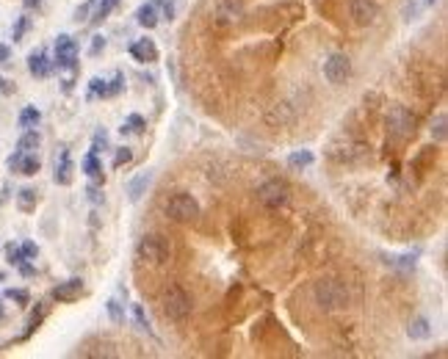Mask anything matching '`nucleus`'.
Wrapping results in <instances>:
<instances>
[{
  "mask_svg": "<svg viewBox=\"0 0 448 359\" xmlns=\"http://www.w3.org/2000/svg\"><path fill=\"white\" fill-rule=\"evenodd\" d=\"M313 296H315V304L321 310H327V312L343 310L349 304V290L338 280H318L315 287H313Z\"/></svg>",
  "mask_w": 448,
  "mask_h": 359,
  "instance_id": "f257e3e1",
  "label": "nucleus"
},
{
  "mask_svg": "<svg viewBox=\"0 0 448 359\" xmlns=\"http://www.w3.org/2000/svg\"><path fill=\"white\" fill-rule=\"evenodd\" d=\"M191 296L183 290L180 285H172L166 287V293H163V315L169 318V321H174V323H183V321H188V315H191Z\"/></svg>",
  "mask_w": 448,
  "mask_h": 359,
  "instance_id": "f03ea898",
  "label": "nucleus"
},
{
  "mask_svg": "<svg viewBox=\"0 0 448 359\" xmlns=\"http://www.w3.org/2000/svg\"><path fill=\"white\" fill-rule=\"evenodd\" d=\"M172 249L166 243L163 235H144L139 243H136V260L139 263H147V266H163L169 260Z\"/></svg>",
  "mask_w": 448,
  "mask_h": 359,
  "instance_id": "7ed1b4c3",
  "label": "nucleus"
},
{
  "mask_svg": "<svg viewBox=\"0 0 448 359\" xmlns=\"http://www.w3.org/2000/svg\"><path fill=\"white\" fill-rule=\"evenodd\" d=\"M163 213L169 215L172 221H180V224H188V221H194L197 215H200V202L191 197V194H174V197H169L166 199V205H163Z\"/></svg>",
  "mask_w": 448,
  "mask_h": 359,
  "instance_id": "20e7f679",
  "label": "nucleus"
},
{
  "mask_svg": "<svg viewBox=\"0 0 448 359\" xmlns=\"http://www.w3.org/2000/svg\"><path fill=\"white\" fill-rule=\"evenodd\" d=\"M387 133L398 142H407L415 133V116L404 105H393L387 111Z\"/></svg>",
  "mask_w": 448,
  "mask_h": 359,
  "instance_id": "39448f33",
  "label": "nucleus"
},
{
  "mask_svg": "<svg viewBox=\"0 0 448 359\" xmlns=\"http://www.w3.org/2000/svg\"><path fill=\"white\" fill-rule=\"evenodd\" d=\"M257 199H260V205H266V208H283V205H288V199H291V188H288L285 180H266V183L257 188Z\"/></svg>",
  "mask_w": 448,
  "mask_h": 359,
  "instance_id": "423d86ee",
  "label": "nucleus"
},
{
  "mask_svg": "<svg viewBox=\"0 0 448 359\" xmlns=\"http://www.w3.org/2000/svg\"><path fill=\"white\" fill-rule=\"evenodd\" d=\"M349 75H352V61H349V56H343V53H332V56L324 61V77H327L329 83L341 86V83H346V80H349Z\"/></svg>",
  "mask_w": 448,
  "mask_h": 359,
  "instance_id": "0eeeda50",
  "label": "nucleus"
},
{
  "mask_svg": "<svg viewBox=\"0 0 448 359\" xmlns=\"http://www.w3.org/2000/svg\"><path fill=\"white\" fill-rule=\"evenodd\" d=\"M56 64L61 70H75V64H77V45H75L73 36H67V33H61L56 39Z\"/></svg>",
  "mask_w": 448,
  "mask_h": 359,
  "instance_id": "6e6552de",
  "label": "nucleus"
},
{
  "mask_svg": "<svg viewBox=\"0 0 448 359\" xmlns=\"http://www.w3.org/2000/svg\"><path fill=\"white\" fill-rule=\"evenodd\" d=\"M349 14L357 25H373L379 17V0H352Z\"/></svg>",
  "mask_w": 448,
  "mask_h": 359,
  "instance_id": "1a4fd4ad",
  "label": "nucleus"
},
{
  "mask_svg": "<svg viewBox=\"0 0 448 359\" xmlns=\"http://www.w3.org/2000/svg\"><path fill=\"white\" fill-rule=\"evenodd\" d=\"M8 169L11 171H17V174H25V177H33L36 171H39V158L33 155V152H14L11 158H8Z\"/></svg>",
  "mask_w": 448,
  "mask_h": 359,
  "instance_id": "9d476101",
  "label": "nucleus"
},
{
  "mask_svg": "<svg viewBox=\"0 0 448 359\" xmlns=\"http://www.w3.org/2000/svg\"><path fill=\"white\" fill-rule=\"evenodd\" d=\"M130 56L139 64H152V61H158V45L152 39H136L130 45Z\"/></svg>",
  "mask_w": 448,
  "mask_h": 359,
  "instance_id": "9b49d317",
  "label": "nucleus"
},
{
  "mask_svg": "<svg viewBox=\"0 0 448 359\" xmlns=\"http://www.w3.org/2000/svg\"><path fill=\"white\" fill-rule=\"evenodd\" d=\"M80 293H83V280L80 277H73V280L61 282L59 287H53V298L61 301V304H70L75 298H80Z\"/></svg>",
  "mask_w": 448,
  "mask_h": 359,
  "instance_id": "f8f14e48",
  "label": "nucleus"
},
{
  "mask_svg": "<svg viewBox=\"0 0 448 359\" xmlns=\"http://www.w3.org/2000/svg\"><path fill=\"white\" fill-rule=\"evenodd\" d=\"M136 22H139L142 28L152 31V28L160 22V3H158V0H149V3H144V6H139V11H136Z\"/></svg>",
  "mask_w": 448,
  "mask_h": 359,
  "instance_id": "ddd939ff",
  "label": "nucleus"
},
{
  "mask_svg": "<svg viewBox=\"0 0 448 359\" xmlns=\"http://www.w3.org/2000/svg\"><path fill=\"white\" fill-rule=\"evenodd\" d=\"M152 177H155V174L147 169V171H139V174L128 183V199H130V202H139V199L147 194V188L152 185Z\"/></svg>",
  "mask_w": 448,
  "mask_h": 359,
  "instance_id": "4468645a",
  "label": "nucleus"
},
{
  "mask_svg": "<svg viewBox=\"0 0 448 359\" xmlns=\"http://www.w3.org/2000/svg\"><path fill=\"white\" fill-rule=\"evenodd\" d=\"M238 20H241V3H235V0H222V3L216 6V22L232 25V22H238Z\"/></svg>",
  "mask_w": 448,
  "mask_h": 359,
  "instance_id": "2eb2a0df",
  "label": "nucleus"
},
{
  "mask_svg": "<svg viewBox=\"0 0 448 359\" xmlns=\"http://www.w3.org/2000/svg\"><path fill=\"white\" fill-rule=\"evenodd\" d=\"M28 70H31L33 77H47L50 70H53V64H50L47 53H45V50H39V53H31V56H28Z\"/></svg>",
  "mask_w": 448,
  "mask_h": 359,
  "instance_id": "dca6fc26",
  "label": "nucleus"
},
{
  "mask_svg": "<svg viewBox=\"0 0 448 359\" xmlns=\"http://www.w3.org/2000/svg\"><path fill=\"white\" fill-rule=\"evenodd\" d=\"M83 174L89 177V180H94V183H105V174H103V163H100V158H97V152H89L86 158H83Z\"/></svg>",
  "mask_w": 448,
  "mask_h": 359,
  "instance_id": "f3484780",
  "label": "nucleus"
},
{
  "mask_svg": "<svg viewBox=\"0 0 448 359\" xmlns=\"http://www.w3.org/2000/svg\"><path fill=\"white\" fill-rule=\"evenodd\" d=\"M53 180H56L59 185H70V183H73V160H70V152H67V149H64L61 158L56 160V174H53Z\"/></svg>",
  "mask_w": 448,
  "mask_h": 359,
  "instance_id": "a211bd4d",
  "label": "nucleus"
},
{
  "mask_svg": "<svg viewBox=\"0 0 448 359\" xmlns=\"http://www.w3.org/2000/svg\"><path fill=\"white\" fill-rule=\"evenodd\" d=\"M429 335H432V326H429L426 318H415V321L407 326V337H410V340H429Z\"/></svg>",
  "mask_w": 448,
  "mask_h": 359,
  "instance_id": "6ab92c4d",
  "label": "nucleus"
},
{
  "mask_svg": "<svg viewBox=\"0 0 448 359\" xmlns=\"http://www.w3.org/2000/svg\"><path fill=\"white\" fill-rule=\"evenodd\" d=\"M313 160H315V155H313L310 149H297V152L288 155V166H291L294 171H301V169L313 166Z\"/></svg>",
  "mask_w": 448,
  "mask_h": 359,
  "instance_id": "aec40b11",
  "label": "nucleus"
},
{
  "mask_svg": "<svg viewBox=\"0 0 448 359\" xmlns=\"http://www.w3.org/2000/svg\"><path fill=\"white\" fill-rule=\"evenodd\" d=\"M36 202H39V197H36L33 188H20V191H17V208H20L22 213H31V211L36 208Z\"/></svg>",
  "mask_w": 448,
  "mask_h": 359,
  "instance_id": "412c9836",
  "label": "nucleus"
},
{
  "mask_svg": "<svg viewBox=\"0 0 448 359\" xmlns=\"http://www.w3.org/2000/svg\"><path fill=\"white\" fill-rule=\"evenodd\" d=\"M119 130H122V136H125V133H136V136H142V133L147 130V119H144L142 114H130Z\"/></svg>",
  "mask_w": 448,
  "mask_h": 359,
  "instance_id": "4be33fe9",
  "label": "nucleus"
},
{
  "mask_svg": "<svg viewBox=\"0 0 448 359\" xmlns=\"http://www.w3.org/2000/svg\"><path fill=\"white\" fill-rule=\"evenodd\" d=\"M39 122H42V114H39V108L28 105V108H22V111H20V128H25V130H33Z\"/></svg>",
  "mask_w": 448,
  "mask_h": 359,
  "instance_id": "5701e85b",
  "label": "nucleus"
},
{
  "mask_svg": "<svg viewBox=\"0 0 448 359\" xmlns=\"http://www.w3.org/2000/svg\"><path fill=\"white\" fill-rule=\"evenodd\" d=\"M117 6H119V0H100V3H94L91 22H94V25H100V22H103V20H105V17H108V14H111Z\"/></svg>",
  "mask_w": 448,
  "mask_h": 359,
  "instance_id": "b1692460",
  "label": "nucleus"
},
{
  "mask_svg": "<svg viewBox=\"0 0 448 359\" xmlns=\"http://www.w3.org/2000/svg\"><path fill=\"white\" fill-rule=\"evenodd\" d=\"M39 144H42V139H39L36 130H25V133L20 136V142H17V149H20V152H33V149H39Z\"/></svg>",
  "mask_w": 448,
  "mask_h": 359,
  "instance_id": "393cba45",
  "label": "nucleus"
},
{
  "mask_svg": "<svg viewBox=\"0 0 448 359\" xmlns=\"http://www.w3.org/2000/svg\"><path fill=\"white\" fill-rule=\"evenodd\" d=\"M45 315H47V304H39V307L31 312V321H28V329H25V335H22V337H31V335L39 329V323L45 321Z\"/></svg>",
  "mask_w": 448,
  "mask_h": 359,
  "instance_id": "a878e982",
  "label": "nucleus"
},
{
  "mask_svg": "<svg viewBox=\"0 0 448 359\" xmlns=\"http://www.w3.org/2000/svg\"><path fill=\"white\" fill-rule=\"evenodd\" d=\"M105 310H108V318H111L114 323H122V321H125V304H122L119 298H108V301H105Z\"/></svg>",
  "mask_w": 448,
  "mask_h": 359,
  "instance_id": "bb28decb",
  "label": "nucleus"
},
{
  "mask_svg": "<svg viewBox=\"0 0 448 359\" xmlns=\"http://www.w3.org/2000/svg\"><path fill=\"white\" fill-rule=\"evenodd\" d=\"M3 296H6L8 301L20 304V307H28V304H31V293H28V290H22V287H8Z\"/></svg>",
  "mask_w": 448,
  "mask_h": 359,
  "instance_id": "cd10ccee",
  "label": "nucleus"
},
{
  "mask_svg": "<svg viewBox=\"0 0 448 359\" xmlns=\"http://www.w3.org/2000/svg\"><path fill=\"white\" fill-rule=\"evenodd\" d=\"M446 125H448V119H446V114H440L435 122H432V139L438 144H443L448 139V130H446Z\"/></svg>",
  "mask_w": 448,
  "mask_h": 359,
  "instance_id": "c85d7f7f",
  "label": "nucleus"
},
{
  "mask_svg": "<svg viewBox=\"0 0 448 359\" xmlns=\"http://www.w3.org/2000/svg\"><path fill=\"white\" fill-rule=\"evenodd\" d=\"M22 260H25L22 249H20L17 243H6V263H8V266H20Z\"/></svg>",
  "mask_w": 448,
  "mask_h": 359,
  "instance_id": "c756f323",
  "label": "nucleus"
},
{
  "mask_svg": "<svg viewBox=\"0 0 448 359\" xmlns=\"http://www.w3.org/2000/svg\"><path fill=\"white\" fill-rule=\"evenodd\" d=\"M122 89H125V75H119V72H117V75H114V80H108V83H105V97H117Z\"/></svg>",
  "mask_w": 448,
  "mask_h": 359,
  "instance_id": "7c9ffc66",
  "label": "nucleus"
},
{
  "mask_svg": "<svg viewBox=\"0 0 448 359\" xmlns=\"http://www.w3.org/2000/svg\"><path fill=\"white\" fill-rule=\"evenodd\" d=\"M133 318H136V326H139L142 332L152 335V326H149V321H147V315H144V307H142V304H133Z\"/></svg>",
  "mask_w": 448,
  "mask_h": 359,
  "instance_id": "2f4dec72",
  "label": "nucleus"
},
{
  "mask_svg": "<svg viewBox=\"0 0 448 359\" xmlns=\"http://www.w3.org/2000/svg\"><path fill=\"white\" fill-rule=\"evenodd\" d=\"M133 160V149L130 146H122V149H117V155H114V169H122V166H128Z\"/></svg>",
  "mask_w": 448,
  "mask_h": 359,
  "instance_id": "473e14b6",
  "label": "nucleus"
},
{
  "mask_svg": "<svg viewBox=\"0 0 448 359\" xmlns=\"http://www.w3.org/2000/svg\"><path fill=\"white\" fill-rule=\"evenodd\" d=\"M105 83L108 80H103V77H91L89 80V97H105Z\"/></svg>",
  "mask_w": 448,
  "mask_h": 359,
  "instance_id": "72a5a7b5",
  "label": "nucleus"
},
{
  "mask_svg": "<svg viewBox=\"0 0 448 359\" xmlns=\"http://www.w3.org/2000/svg\"><path fill=\"white\" fill-rule=\"evenodd\" d=\"M91 11H94V0H86L83 6L75 8V20H77V22H86V20H91Z\"/></svg>",
  "mask_w": 448,
  "mask_h": 359,
  "instance_id": "f704fd0d",
  "label": "nucleus"
},
{
  "mask_svg": "<svg viewBox=\"0 0 448 359\" xmlns=\"http://www.w3.org/2000/svg\"><path fill=\"white\" fill-rule=\"evenodd\" d=\"M108 149V136H105V130H97L94 133V139H91V152H105Z\"/></svg>",
  "mask_w": 448,
  "mask_h": 359,
  "instance_id": "c9c22d12",
  "label": "nucleus"
},
{
  "mask_svg": "<svg viewBox=\"0 0 448 359\" xmlns=\"http://www.w3.org/2000/svg\"><path fill=\"white\" fill-rule=\"evenodd\" d=\"M20 249H22V254H25V260H33V257L39 254V246H36L33 240H25V243H22Z\"/></svg>",
  "mask_w": 448,
  "mask_h": 359,
  "instance_id": "e433bc0d",
  "label": "nucleus"
},
{
  "mask_svg": "<svg viewBox=\"0 0 448 359\" xmlns=\"http://www.w3.org/2000/svg\"><path fill=\"white\" fill-rule=\"evenodd\" d=\"M418 14H421V6H418V3H407V8H404V20H407V22H412V20H418Z\"/></svg>",
  "mask_w": 448,
  "mask_h": 359,
  "instance_id": "4c0bfd02",
  "label": "nucleus"
},
{
  "mask_svg": "<svg viewBox=\"0 0 448 359\" xmlns=\"http://www.w3.org/2000/svg\"><path fill=\"white\" fill-rule=\"evenodd\" d=\"M25 28H28V17H20V22H17V28H14V42H20V39H22Z\"/></svg>",
  "mask_w": 448,
  "mask_h": 359,
  "instance_id": "58836bf2",
  "label": "nucleus"
},
{
  "mask_svg": "<svg viewBox=\"0 0 448 359\" xmlns=\"http://www.w3.org/2000/svg\"><path fill=\"white\" fill-rule=\"evenodd\" d=\"M86 194H89V202H94V205H100V202H103V194H100V188H97V185H89V188H86Z\"/></svg>",
  "mask_w": 448,
  "mask_h": 359,
  "instance_id": "ea45409f",
  "label": "nucleus"
},
{
  "mask_svg": "<svg viewBox=\"0 0 448 359\" xmlns=\"http://www.w3.org/2000/svg\"><path fill=\"white\" fill-rule=\"evenodd\" d=\"M103 47H105V36H94V42H91V56H97Z\"/></svg>",
  "mask_w": 448,
  "mask_h": 359,
  "instance_id": "a19ab883",
  "label": "nucleus"
},
{
  "mask_svg": "<svg viewBox=\"0 0 448 359\" xmlns=\"http://www.w3.org/2000/svg\"><path fill=\"white\" fill-rule=\"evenodd\" d=\"M17 268H20V274H22V277H33V274H36V268H33V266H28L25 260H22Z\"/></svg>",
  "mask_w": 448,
  "mask_h": 359,
  "instance_id": "79ce46f5",
  "label": "nucleus"
},
{
  "mask_svg": "<svg viewBox=\"0 0 448 359\" xmlns=\"http://www.w3.org/2000/svg\"><path fill=\"white\" fill-rule=\"evenodd\" d=\"M11 59V47L8 45H0V64H6Z\"/></svg>",
  "mask_w": 448,
  "mask_h": 359,
  "instance_id": "37998d69",
  "label": "nucleus"
},
{
  "mask_svg": "<svg viewBox=\"0 0 448 359\" xmlns=\"http://www.w3.org/2000/svg\"><path fill=\"white\" fill-rule=\"evenodd\" d=\"M25 8H39V0H25Z\"/></svg>",
  "mask_w": 448,
  "mask_h": 359,
  "instance_id": "c03bdc74",
  "label": "nucleus"
},
{
  "mask_svg": "<svg viewBox=\"0 0 448 359\" xmlns=\"http://www.w3.org/2000/svg\"><path fill=\"white\" fill-rule=\"evenodd\" d=\"M424 3H426V6H435V3H438V0H424Z\"/></svg>",
  "mask_w": 448,
  "mask_h": 359,
  "instance_id": "a18cd8bd",
  "label": "nucleus"
},
{
  "mask_svg": "<svg viewBox=\"0 0 448 359\" xmlns=\"http://www.w3.org/2000/svg\"><path fill=\"white\" fill-rule=\"evenodd\" d=\"M0 321H3V307H0Z\"/></svg>",
  "mask_w": 448,
  "mask_h": 359,
  "instance_id": "49530a36",
  "label": "nucleus"
}]
</instances>
